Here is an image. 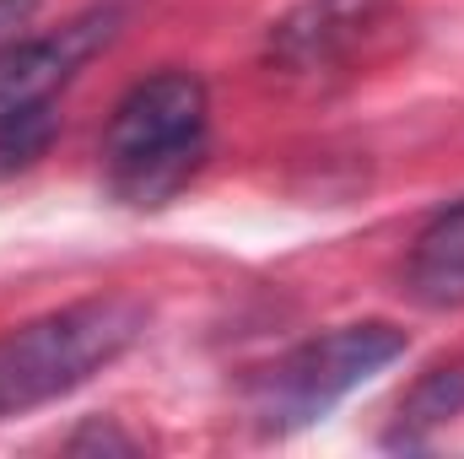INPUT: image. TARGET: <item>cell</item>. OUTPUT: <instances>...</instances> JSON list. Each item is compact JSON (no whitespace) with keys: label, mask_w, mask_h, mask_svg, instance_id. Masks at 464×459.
<instances>
[{"label":"cell","mask_w":464,"mask_h":459,"mask_svg":"<svg viewBox=\"0 0 464 459\" xmlns=\"http://www.w3.org/2000/svg\"><path fill=\"white\" fill-rule=\"evenodd\" d=\"M211 146V98L206 82L189 71L146 76L124 93L103 135L109 190L130 206L173 200L206 162Z\"/></svg>","instance_id":"obj_1"},{"label":"cell","mask_w":464,"mask_h":459,"mask_svg":"<svg viewBox=\"0 0 464 459\" xmlns=\"http://www.w3.org/2000/svg\"><path fill=\"white\" fill-rule=\"evenodd\" d=\"M146 330V308L124 292L87 298L0 336V422L82 389Z\"/></svg>","instance_id":"obj_2"},{"label":"cell","mask_w":464,"mask_h":459,"mask_svg":"<svg viewBox=\"0 0 464 459\" xmlns=\"http://www.w3.org/2000/svg\"><path fill=\"white\" fill-rule=\"evenodd\" d=\"M394 356H405V330L383 325V319H362L341 325L330 336H314L297 351H286L276 367H265L254 411L265 433H292L319 422L335 400H346L356 384H367L372 373H383Z\"/></svg>","instance_id":"obj_3"},{"label":"cell","mask_w":464,"mask_h":459,"mask_svg":"<svg viewBox=\"0 0 464 459\" xmlns=\"http://www.w3.org/2000/svg\"><path fill=\"white\" fill-rule=\"evenodd\" d=\"M109 38H114V16L92 11V16L65 22L60 33L0 44V119L27 114V109H49Z\"/></svg>","instance_id":"obj_4"},{"label":"cell","mask_w":464,"mask_h":459,"mask_svg":"<svg viewBox=\"0 0 464 459\" xmlns=\"http://www.w3.org/2000/svg\"><path fill=\"white\" fill-rule=\"evenodd\" d=\"M383 0H308L270 33V54L286 71H330L378 27Z\"/></svg>","instance_id":"obj_5"},{"label":"cell","mask_w":464,"mask_h":459,"mask_svg":"<svg viewBox=\"0 0 464 459\" xmlns=\"http://www.w3.org/2000/svg\"><path fill=\"white\" fill-rule=\"evenodd\" d=\"M405 292L421 308H464V200L438 211L411 243Z\"/></svg>","instance_id":"obj_6"},{"label":"cell","mask_w":464,"mask_h":459,"mask_svg":"<svg viewBox=\"0 0 464 459\" xmlns=\"http://www.w3.org/2000/svg\"><path fill=\"white\" fill-rule=\"evenodd\" d=\"M459 411H464V362H438V367H427V373L411 384V395L400 400V422H394L389 444L416 449V444H427V433H438V427L454 422Z\"/></svg>","instance_id":"obj_7"},{"label":"cell","mask_w":464,"mask_h":459,"mask_svg":"<svg viewBox=\"0 0 464 459\" xmlns=\"http://www.w3.org/2000/svg\"><path fill=\"white\" fill-rule=\"evenodd\" d=\"M33 11H38V0H0V44H5V38H11Z\"/></svg>","instance_id":"obj_8"}]
</instances>
